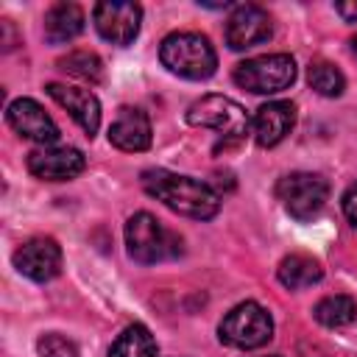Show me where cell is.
<instances>
[{"instance_id":"obj_1","label":"cell","mask_w":357,"mask_h":357,"mask_svg":"<svg viewBox=\"0 0 357 357\" xmlns=\"http://www.w3.org/2000/svg\"><path fill=\"white\" fill-rule=\"evenodd\" d=\"M139 181L151 198L162 201L167 209L184 215V218L209 220L220 209V195L206 181H198V178H190V176H181L173 170H162V167L142 170Z\"/></svg>"},{"instance_id":"obj_2","label":"cell","mask_w":357,"mask_h":357,"mask_svg":"<svg viewBox=\"0 0 357 357\" xmlns=\"http://www.w3.org/2000/svg\"><path fill=\"white\" fill-rule=\"evenodd\" d=\"M159 61L181 78L204 81L218 70V53L212 42L198 31H173L159 45Z\"/></svg>"},{"instance_id":"obj_3","label":"cell","mask_w":357,"mask_h":357,"mask_svg":"<svg viewBox=\"0 0 357 357\" xmlns=\"http://www.w3.org/2000/svg\"><path fill=\"white\" fill-rule=\"evenodd\" d=\"M126 251L139 265H156L176 259L184 251V243L151 212H137L126 220Z\"/></svg>"},{"instance_id":"obj_4","label":"cell","mask_w":357,"mask_h":357,"mask_svg":"<svg viewBox=\"0 0 357 357\" xmlns=\"http://www.w3.org/2000/svg\"><path fill=\"white\" fill-rule=\"evenodd\" d=\"M234 84L254 95H276L296 81V61L290 53H265L245 59L231 73Z\"/></svg>"},{"instance_id":"obj_5","label":"cell","mask_w":357,"mask_h":357,"mask_svg":"<svg viewBox=\"0 0 357 357\" xmlns=\"http://www.w3.org/2000/svg\"><path fill=\"white\" fill-rule=\"evenodd\" d=\"M218 337L231 349H259L273 337V318L257 301H243L223 315Z\"/></svg>"},{"instance_id":"obj_6","label":"cell","mask_w":357,"mask_h":357,"mask_svg":"<svg viewBox=\"0 0 357 357\" xmlns=\"http://www.w3.org/2000/svg\"><path fill=\"white\" fill-rule=\"evenodd\" d=\"M187 123L198 126V128H212V131L223 134L226 139L245 137V131L251 126L245 109L226 95H204V98L192 100L187 109Z\"/></svg>"},{"instance_id":"obj_7","label":"cell","mask_w":357,"mask_h":357,"mask_svg":"<svg viewBox=\"0 0 357 357\" xmlns=\"http://www.w3.org/2000/svg\"><path fill=\"white\" fill-rule=\"evenodd\" d=\"M276 198L296 220H310L324 209L329 198V181L318 173H287L276 184Z\"/></svg>"},{"instance_id":"obj_8","label":"cell","mask_w":357,"mask_h":357,"mask_svg":"<svg viewBox=\"0 0 357 357\" xmlns=\"http://www.w3.org/2000/svg\"><path fill=\"white\" fill-rule=\"evenodd\" d=\"M92 22L98 28V33L117 45L126 47L137 39L139 33V22H142V8L137 3H95L92 8Z\"/></svg>"},{"instance_id":"obj_9","label":"cell","mask_w":357,"mask_h":357,"mask_svg":"<svg viewBox=\"0 0 357 357\" xmlns=\"http://www.w3.org/2000/svg\"><path fill=\"white\" fill-rule=\"evenodd\" d=\"M223 33H226V45L231 50H248V47L262 45V42L271 39L273 22H271V14L262 6L243 3V6H234V11L229 14Z\"/></svg>"},{"instance_id":"obj_10","label":"cell","mask_w":357,"mask_h":357,"mask_svg":"<svg viewBox=\"0 0 357 357\" xmlns=\"http://www.w3.org/2000/svg\"><path fill=\"white\" fill-rule=\"evenodd\" d=\"M28 170L42 181H70L78 173H84L86 159L78 148L70 145H39L25 159Z\"/></svg>"},{"instance_id":"obj_11","label":"cell","mask_w":357,"mask_h":357,"mask_svg":"<svg viewBox=\"0 0 357 357\" xmlns=\"http://www.w3.org/2000/svg\"><path fill=\"white\" fill-rule=\"evenodd\" d=\"M14 268L31 282H50L61 273V245L53 237H31L14 251Z\"/></svg>"},{"instance_id":"obj_12","label":"cell","mask_w":357,"mask_h":357,"mask_svg":"<svg viewBox=\"0 0 357 357\" xmlns=\"http://www.w3.org/2000/svg\"><path fill=\"white\" fill-rule=\"evenodd\" d=\"M6 120H8V126L20 137L33 139L39 145H53L59 139V126L50 120V114L33 98H17V100H11L8 109H6Z\"/></svg>"},{"instance_id":"obj_13","label":"cell","mask_w":357,"mask_h":357,"mask_svg":"<svg viewBox=\"0 0 357 357\" xmlns=\"http://www.w3.org/2000/svg\"><path fill=\"white\" fill-rule=\"evenodd\" d=\"M109 142L126 153H142L153 142L151 117L137 106H120L112 126H109Z\"/></svg>"},{"instance_id":"obj_14","label":"cell","mask_w":357,"mask_h":357,"mask_svg":"<svg viewBox=\"0 0 357 357\" xmlns=\"http://www.w3.org/2000/svg\"><path fill=\"white\" fill-rule=\"evenodd\" d=\"M296 126V106L290 100H271V103H262L257 109V114L251 117V134H254V142L259 148H273L279 145L290 128Z\"/></svg>"},{"instance_id":"obj_15","label":"cell","mask_w":357,"mask_h":357,"mask_svg":"<svg viewBox=\"0 0 357 357\" xmlns=\"http://www.w3.org/2000/svg\"><path fill=\"white\" fill-rule=\"evenodd\" d=\"M45 89L61 109H67V114L84 128L86 137H95V131L100 128V103L89 89L67 86V84H56V81L47 84Z\"/></svg>"},{"instance_id":"obj_16","label":"cell","mask_w":357,"mask_h":357,"mask_svg":"<svg viewBox=\"0 0 357 357\" xmlns=\"http://www.w3.org/2000/svg\"><path fill=\"white\" fill-rule=\"evenodd\" d=\"M84 25H86V17L75 3H53L45 11V39L50 45L73 42L84 31Z\"/></svg>"},{"instance_id":"obj_17","label":"cell","mask_w":357,"mask_h":357,"mask_svg":"<svg viewBox=\"0 0 357 357\" xmlns=\"http://www.w3.org/2000/svg\"><path fill=\"white\" fill-rule=\"evenodd\" d=\"M279 282L287 287V290H301V287H310V284H318L324 279V268L315 257L310 254H287L282 262H279V271H276Z\"/></svg>"},{"instance_id":"obj_18","label":"cell","mask_w":357,"mask_h":357,"mask_svg":"<svg viewBox=\"0 0 357 357\" xmlns=\"http://www.w3.org/2000/svg\"><path fill=\"white\" fill-rule=\"evenodd\" d=\"M156 351H159L156 340H153L151 329L142 324L126 326L109 346V357H156Z\"/></svg>"},{"instance_id":"obj_19","label":"cell","mask_w":357,"mask_h":357,"mask_svg":"<svg viewBox=\"0 0 357 357\" xmlns=\"http://www.w3.org/2000/svg\"><path fill=\"white\" fill-rule=\"evenodd\" d=\"M312 315L321 326H329V329H340V326H349L354 318H357V301L346 293H335V296H324L315 307H312Z\"/></svg>"},{"instance_id":"obj_20","label":"cell","mask_w":357,"mask_h":357,"mask_svg":"<svg viewBox=\"0 0 357 357\" xmlns=\"http://www.w3.org/2000/svg\"><path fill=\"white\" fill-rule=\"evenodd\" d=\"M59 70L78 78V81H89V84H100L103 81V59L95 50H70L67 56H61Z\"/></svg>"},{"instance_id":"obj_21","label":"cell","mask_w":357,"mask_h":357,"mask_svg":"<svg viewBox=\"0 0 357 357\" xmlns=\"http://www.w3.org/2000/svg\"><path fill=\"white\" fill-rule=\"evenodd\" d=\"M307 81H310V86H312L318 95H324V98H340L343 89H346L343 73H340L332 61H324V59H318V61L310 64Z\"/></svg>"},{"instance_id":"obj_22","label":"cell","mask_w":357,"mask_h":357,"mask_svg":"<svg viewBox=\"0 0 357 357\" xmlns=\"http://www.w3.org/2000/svg\"><path fill=\"white\" fill-rule=\"evenodd\" d=\"M36 351H39V357H78V346H75L70 337L59 335V332H45V335H39Z\"/></svg>"},{"instance_id":"obj_23","label":"cell","mask_w":357,"mask_h":357,"mask_svg":"<svg viewBox=\"0 0 357 357\" xmlns=\"http://www.w3.org/2000/svg\"><path fill=\"white\" fill-rule=\"evenodd\" d=\"M343 215L351 220V226H357V184H351L346 192H343Z\"/></svg>"},{"instance_id":"obj_24","label":"cell","mask_w":357,"mask_h":357,"mask_svg":"<svg viewBox=\"0 0 357 357\" xmlns=\"http://www.w3.org/2000/svg\"><path fill=\"white\" fill-rule=\"evenodd\" d=\"M335 11L346 20V22H357V0H343V3H335Z\"/></svg>"},{"instance_id":"obj_25","label":"cell","mask_w":357,"mask_h":357,"mask_svg":"<svg viewBox=\"0 0 357 357\" xmlns=\"http://www.w3.org/2000/svg\"><path fill=\"white\" fill-rule=\"evenodd\" d=\"M351 47H354V53H357V36H354V39H351Z\"/></svg>"},{"instance_id":"obj_26","label":"cell","mask_w":357,"mask_h":357,"mask_svg":"<svg viewBox=\"0 0 357 357\" xmlns=\"http://www.w3.org/2000/svg\"><path fill=\"white\" fill-rule=\"evenodd\" d=\"M273 357H279V354H273Z\"/></svg>"}]
</instances>
